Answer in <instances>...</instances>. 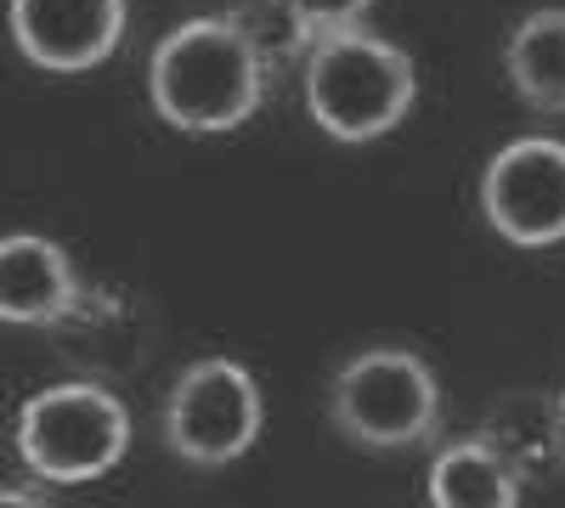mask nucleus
Here are the masks:
<instances>
[{
  "label": "nucleus",
  "instance_id": "nucleus-7",
  "mask_svg": "<svg viewBox=\"0 0 565 508\" xmlns=\"http://www.w3.org/2000/svg\"><path fill=\"white\" fill-rule=\"evenodd\" d=\"M7 29L23 63L45 74H85L119 52L125 0H7Z\"/></svg>",
  "mask_w": 565,
  "mask_h": 508
},
{
  "label": "nucleus",
  "instance_id": "nucleus-9",
  "mask_svg": "<svg viewBox=\"0 0 565 508\" xmlns=\"http://www.w3.org/2000/svg\"><path fill=\"white\" fill-rule=\"evenodd\" d=\"M503 74L537 114H565V7H537L503 40Z\"/></svg>",
  "mask_w": 565,
  "mask_h": 508
},
{
  "label": "nucleus",
  "instance_id": "nucleus-12",
  "mask_svg": "<svg viewBox=\"0 0 565 508\" xmlns=\"http://www.w3.org/2000/svg\"><path fill=\"white\" fill-rule=\"evenodd\" d=\"M0 508H52V502L29 486H0Z\"/></svg>",
  "mask_w": 565,
  "mask_h": 508
},
{
  "label": "nucleus",
  "instance_id": "nucleus-1",
  "mask_svg": "<svg viewBox=\"0 0 565 508\" xmlns=\"http://www.w3.org/2000/svg\"><path fill=\"white\" fill-rule=\"evenodd\" d=\"M266 57L238 18H193L148 57V102L186 136H226L255 119L266 97Z\"/></svg>",
  "mask_w": 565,
  "mask_h": 508
},
{
  "label": "nucleus",
  "instance_id": "nucleus-3",
  "mask_svg": "<svg viewBox=\"0 0 565 508\" xmlns=\"http://www.w3.org/2000/svg\"><path fill=\"white\" fill-rule=\"evenodd\" d=\"M18 457L52 486H90L130 452V412L103 385H45L18 407Z\"/></svg>",
  "mask_w": 565,
  "mask_h": 508
},
{
  "label": "nucleus",
  "instance_id": "nucleus-4",
  "mask_svg": "<svg viewBox=\"0 0 565 508\" xmlns=\"http://www.w3.org/2000/svg\"><path fill=\"white\" fill-rule=\"evenodd\" d=\"M328 407H334V424L351 441L385 452V446H413L436 430L441 385L424 356H413L402 345H373L334 374Z\"/></svg>",
  "mask_w": 565,
  "mask_h": 508
},
{
  "label": "nucleus",
  "instance_id": "nucleus-11",
  "mask_svg": "<svg viewBox=\"0 0 565 508\" xmlns=\"http://www.w3.org/2000/svg\"><path fill=\"white\" fill-rule=\"evenodd\" d=\"M277 7L317 40V34H334V29H356L373 12V0H277Z\"/></svg>",
  "mask_w": 565,
  "mask_h": 508
},
{
  "label": "nucleus",
  "instance_id": "nucleus-6",
  "mask_svg": "<svg viewBox=\"0 0 565 508\" xmlns=\"http://www.w3.org/2000/svg\"><path fill=\"white\" fill-rule=\"evenodd\" d=\"M481 215L514 249L565 244V142L514 136L481 170Z\"/></svg>",
  "mask_w": 565,
  "mask_h": 508
},
{
  "label": "nucleus",
  "instance_id": "nucleus-8",
  "mask_svg": "<svg viewBox=\"0 0 565 508\" xmlns=\"http://www.w3.org/2000/svg\"><path fill=\"white\" fill-rule=\"evenodd\" d=\"M79 300V277L63 244L40 233H7L0 238V322L7 328H45L63 322Z\"/></svg>",
  "mask_w": 565,
  "mask_h": 508
},
{
  "label": "nucleus",
  "instance_id": "nucleus-2",
  "mask_svg": "<svg viewBox=\"0 0 565 508\" xmlns=\"http://www.w3.org/2000/svg\"><path fill=\"white\" fill-rule=\"evenodd\" d=\"M300 90H306V114L322 136L362 148V142L391 136L413 114L418 68L402 45L367 34L356 23V29H334V34L311 40Z\"/></svg>",
  "mask_w": 565,
  "mask_h": 508
},
{
  "label": "nucleus",
  "instance_id": "nucleus-13",
  "mask_svg": "<svg viewBox=\"0 0 565 508\" xmlns=\"http://www.w3.org/2000/svg\"><path fill=\"white\" fill-rule=\"evenodd\" d=\"M559 441H565V396H559Z\"/></svg>",
  "mask_w": 565,
  "mask_h": 508
},
{
  "label": "nucleus",
  "instance_id": "nucleus-5",
  "mask_svg": "<svg viewBox=\"0 0 565 508\" xmlns=\"http://www.w3.org/2000/svg\"><path fill=\"white\" fill-rule=\"evenodd\" d=\"M266 401L244 361L204 356L186 361L164 401V441L181 464L193 469H226L260 441Z\"/></svg>",
  "mask_w": 565,
  "mask_h": 508
},
{
  "label": "nucleus",
  "instance_id": "nucleus-10",
  "mask_svg": "<svg viewBox=\"0 0 565 508\" xmlns=\"http://www.w3.org/2000/svg\"><path fill=\"white\" fill-rule=\"evenodd\" d=\"M430 508H521V475L487 441H452L430 464Z\"/></svg>",
  "mask_w": 565,
  "mask_h": 508
}]
</instances>
